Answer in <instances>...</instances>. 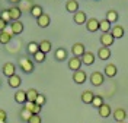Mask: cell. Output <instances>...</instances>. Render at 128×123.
<instances>
[{
  "instance_id": "obj_25",
  "label": "cell",
  "mask_w": 128,
  "mask_h": 123,
  "mask_svg": "<svg viewBox=\"0 0 128 123\" xmlns=\"http://www.w3.org/2000/svg\"><path fill=\"white\" fill-rule=\"evenodd\" d=\"M54 57H56V60H58V62H64V60L67 59V50L63 49V47L57 49L56 51H54Z\"/></svg>"
},
{
  "instance_id": "obj_26",
  "label": "cell",
  "mask_w": 128,
  "mask_h": 123,
  "mask_svg": "<svg viewBox=\"0 0 128 123\" xmlns=\"http://www.w3.org/2000/svg\"><path fill=\"white\" fill-rule=\"evenodd\" d=\"M111 34L114 35V38H122L124 34H125V31H124V28H122L121 25H115V26H112Z\"/></svg>"
},
{
  "instance_id": "obj_14",
  "label": "cell",
  "mask_w": 128,
  "mask_h": 123,
  "mask_svg": "<svg viewBox=\"0 0 128 123\" xmlns=\"http://www.w3.org/2000/svg\"><path fill=\"white\" fill-rule=\"evenodd\" d=\"M24 22H20V21H13L12 24H10V29H12V32L13 35H19V34L24 32Z\"/></svg>"
},
{
  "instance_id": "obj_24",
  "label": "cell",
  "mask_w": 128,
  "mask_h": 123,
  "mask_svg": "<svg viewBox=\"0 0 128 123\" xmlns=\"http://www.w3.org/2000/svg\"><path fill=\"white\" fill-rule=\"evenodd\" d=\"M38 95H40V92L35 90V88H29V90L26 91V101H29V103H35L36 98H38Z\"/></svg>"
},
{
  "instance_id": "obj_19",
  "label": "cell",
  "mask_w": 128,
  "mask_h": 123,
  "mask_svg": "<svg viewBox=\"0 0 128 123\" xmlns=\"http://www.w3.org/2000/svg\"><path fill=\"white\" fill-rule=\"evenodd\" d=\"M116 73H118V67L115 65L108 63V65L105 66V76H108V78H115Z\"/></svg>"
},
{
  "instance_id": "obj_32",
  "label": "cell",
  "mask_w": 128,
  "mask_h": 123,
  "mask_svg": "<svg viewBox=\"0 0 128 123\" xmlns=\"http://www.w3.org/2000/svg\"><path fill=\"white\" fill-rule=\"evenodd\" d=\"M19 116H20V120H24V122L28 123V122H29V119H31L34 114H32V113L29 111V110H28V108H25V107H24V108L19 111Z\"/></svg>"
},
{
  "instance_id": "obj_37",
  "label": "cell",
  "mask_w": 128,
  "mask_h": 123,
  "mask_svg": "<svg viewBox=\"0 0 128 123\" xmlns=\"http://www.w3.org/2000/svg\"><path fill=\"white\" fill-rule=\"evenodd\" d=\"M28 123H42V119H41L40 114H34L31 119H29V122Z\"/></svg>"
},
{
  "instance_id": "obj_6",
  "label": "cell",
  "mask_w": 128,
  "mask_h": 123,
  "mask_svg": "<svg viewBox=\"0 0 128 123\" xmlns=\"http://www.w3.org/2000/svg\"><path fill=\"white\" fill-rule=\"evenodd\" d=\"M99 41H100L102 47H109V46H112V44H114L115 38H114V35H112L111 32H105V34H102V35H100Z\"/></svg>"
},
{
  "instance_id": "obj_43",
  "label": "cell",
  "mask_w": 128,
  "mask_h": 123,
  "mask_svg": "<svg viewBox=\"0 0 128 123\" xmlns=\"http://www.w3.org/2000/svg\"><path fill=\"white\" fill-rule=\"evenodd\" d=\"M120 123H125V122H120Z\"/></svg>"
},
{
  "instance_id": "obj_36",
  "label": "cell",
  "mask_w": 128,
  "mask_h": 123,
  "mask_svg": "<svg viewBox=\"0 0 128 123\" xmlns=\"http://www.w3.org/2000/svg\"><path fill=\"white\" fill-rule=\"evenodd\" d=\"M45 101H47V98H45V95H44V94H41V92H40V95H38V98H36V101H35V103H36V104H40V106L42 107L44 104H45Z\"/></svg>"
},
{
  "instance_id": "obj_20",
  "label": "cell",
  "mask_w": 128,
  "mask_h": 123,
  "mask_svg": "<svg viewBox=\"0 0 128 123\" xmlns=\"http://www.w3.org/2000/svg\"><path fill=\"white\" fill-rule=\"evenodd\" d=\"M13 98L18 104H25L26 103V91L24 90H18L15 92V95H13Z\"/></svg>"
},
{
  "instance_id": "obj_33",
  "label": "cell",
  "mask_w": 128,
  "mask_h": 123,
  "mask_svg": "<svg viewBox=\"0 0 128 123\" xmlns=\"http://www.w3.org/2000/svg\"><path fill=\"white\" fill-rule=\"evenodd\" d=\"M45 57H47V54H45V53H42V51H36V53L32 56V60H34V62H36V63H42V62L45 60Z\"/></svg>"
},
{
  "instance_id": "obj_7",
  "label": "cell",
  "mask_w": 128,
  "mask_h": 123,
  "mask_svg": "<svg viewBox=\"0 0 128 123\" xmlns=\"http://www.w3.org/2000/svg\"><path fill=\"white\" fill-rule=\"evenodd\" d=\"M112 117L115 119L116 123L125 122V119H127V111H125L124 108H115V110L112 111Z\"/></svg>"
},
{
  "instance_id": "obj_29",
  "label": "cell",
  "mask_w": 128,
  "mask_h": 123,
  "mask_svg": "<svg viewBox=\"0 0 128 123\" xmlns=\"http://www.w3.org/2000/svg\"><path fill=\"white\" fill-rule=\"evenodd\" d=\"M52 50V44H51V41H48V40H42L40 43V51H42V53H50Z\"/></svg>"
},
{
  "instance_id": "obj_12",
  "label": "cell",
  "mask_w": 128,
  "mask_h": 123,
  "mask_svg": "<svg viewBox=\"0 0 128 123\" xmlns=\"http://www.w3.org/2000/svg\"><path fill=\"white\" fill-rule=\"evenodd\" d=\"M67 66H68V69L73 70V72L80 70V67H82V60H80V57H70Z\"/></svg>"
},
{
  "instance_id": "obj_10",
  "label": "cell",
  "mask_w": 128,
  "mask_h": 123,
  "mask_svg": "<svg viewBox=\"0 0 128 123\" xmlns=\"http://www.w3.org/2000/svg\"><path fill=\"white\" fill-rule=\"evenodd\" d=\"M95 54L92 53V51H86L82 57H80V60H82V63L86 66H92L93 63H95Z\"/></svg>"
},
{
  "instance_id": "obj_21",
  "label": "cell",
  "mask_w": 128,
  "mask_h": 123,
  "mask_svg": "<svg viewBox=\"0 0 128 123\" xmlns=\"http://www.w3.org/2000/svg\"><path fill=\"white\" fill-rule=\"evenodd\" d=\"M8 84H9L10 88H19L20 84H22V79H20L19 75H13V76L8 78Z\"/></svg>"
},
{
  "instance_id": "obj_23",
  "label": "cell",
  "mask_w": 128,
  "mask_h": 123,
  "mask_svg": "<svg viewBox=\"0 0 128 123\" xmlns=\"http://www.w3.org/2000/svg\"><path fill=\"white\" fill-rule=\"evenodd\" d=\"M82 101L84 103V104H92V101H93V98H95V94L92 92V91H89V90H86V91H83L82 92Z\"/></svg>"
},
{
  "instance_id": "obj_30",
  "label": "cell",
  "mask_w": 128,
  "mask_h": 123,
  "mask_svg": "<svg viewBox=\"0 0 128 123\" xmlns=\"http://www.w3.org/2000/svg\"><path fill=\"white\" fill-rule=\"evenodd\" d=\"M118 19H120V15H118V12H116V10H112V9H111V10H108V12H106V21H108V22L115 24Z\"/></svg>"
},
{
  "instance_id": "obj_8",
  "label": "cell",
  "mask_w": 128,
  "mask_h": 123,
  "mask_svg": "<svg viewBox=\"0 0 128 123\" xmlns=\"http://www.w3.org/2000/svg\"><path fill=\"white\" fill-rule=\"evenodd\" d=\"M36 24H38V26L40 28H48L50 25H51V18H50V15L48 13H42L38 19H36Z\"/></svg>"
},
{
  "instance_id": "obj_31",
  "label": "cell",
  "mask_w": 128,
  "mask_h": 123,
  "mask_svg": "<svg viewBox=\"0 0 128 123\" xmlns=\"http://www.w3.org/2000/svg\"><path fill=\"white\" fill-rule=\"evenodd\" d=\"M28 53L31 54V56H34L36 51H40V43H36V41H31L29 44H28Z\"/></svg>"
},
{
  "instance_id": "obj_40",
  "label": "cell",
  "mask_w": 128,
  "mask_h": 123,
  "mask_svg": "<svg viewBox=\"0 0 128 123\" xmlns=\"http://www.w3.org/2000/svg\"><path fill=\"white\" fill-rule=\"evenodd\" d=\"M9 2H10V3H13V5H16V3H19L20 0H9Z\"/></svg>"
},
{
  "instance_id": "obj_2",
  "label": "cell",
  "mask_w": 128,
  "mask_h": 123,
  "mask_svg": "<svg viewBox=\"0 0 128 123\" xmlns=\"http://www.w3.org/2000/svg\"><path fill=\"white\" fill-rule=\"evenodd\" d=\"M86 53V47L83 43H74L72 47V54L74 57H82L83 54Z\"/></svg>"
},
{
  "instance_id": "obj_5",
  "label": "cell",
  "mask_w": 128,
  "mask_h": 123,
  "mask_svg": "<svg viewBox=\"0 0 128 123\" xmlns=\"http://www.w3.org/2000/svg\"><path fill=\"white\" fill-rule=\"evenodd\" d=\"M2 72H3V75H4L6 78H10V76L16 75V66H15V63H12V62L4 63V65H3V69H2Z\"/></svg>"
},
{
  "instance_id": "obj_3",
  "label": "cell",
  "mask_w": 128,
  "mask_h": 123,
  "mask_svg": "<svg viewBox=\"0 0 128 123\" xmlns=\"http://www.w3.org/2000/svg\"><path fill=\"white\" fill-rule=\"evenodd\" d=\"M104 82H105V76L102 72H93L90 75V84L93 87H100Z\"/></svg>"
},
{
  "instance_id": "obj_16",
  "label": "cell",
  "mask_w": 128,
  "mask_h": 123,
  "mask_svg": "<svg viewBox=\"0 0 128 123\" xmlns=\"http://www.w3.org/2000/svg\"><path fill=\"white\" fill-rule=\"evenodd\" d=\"M66 10L68 13H76L79 12V2L77 0H67L66 2Z\"/></svg>"
},
{
  "instance_id": "obj_35",
  "label": "cell",
  "mask_w": 128,
  "mask_h": 123,
  "mask_svg": "<svg viewBox=\"0 0 128 123\" xmlns=\"http://www.w3.org/2000/svg\"><path fill=\"white\" fill-rule=\"evenodd\" d=\"M104 103H105V101H104V98H102L100 95H95V98H93V101H92V106L96 107V108H99Z\"/></svg>"
},
{
  "instance_id": "obj_27",
  "label": "cell",
  "mask_w": 128,
  "mask_h": 123,
  "mask_svg": "<svg viewBox=\"0 0 128 123\" xmlns=\"http://www.w3.org/2000/svg\"><path fill=\"white\" fill-rule=\"evenodd\" d=\"M29 13H31L32 16L35 18V19H38V18L44 13V9H42V6H40V5H32L31 10H29Z\"/></svg>"
},
{
  "instance_id": "obj_17",
  "label": "cell",
  "mask_w": 128,
  "mask_h": 123,
  "mask_svg": "<svg viewBox=\"0 0 128 123\" xmlns=\"http://www.w3.org/2000/svg\"><path fill=\"white\" fill-rule=\"evenodd\" d=\"M9 13H10V18H12V22L19 21L20 16H22V9L19 6H12V8H9Z\"/></svg>"
},
{
  "instance_id": "obj_9",
  "label": "cell",
  "mask_w": 128,
  "mask_h": 123,
  "mask_svg": "<svg viewBox=\"0 0 128 123\" xmlns=\"http://www.w3.org/2000/svg\"><path fill=\"white\" fill-rule=\"evenodd\" d=\"M12 37H13L12 29H10V28H6L4 31L0 32V44H9L10 40H12Z\"/></svg>"
},
{
  "instance_id": "obj_1",
  "label": "cell",
  "mask_w": 128,
  "mask_h": 123,
  "mask_svg": "<svg viewBox=\"0 0 128 123\" xmlns=\"http://www.w3.org/2000/svg\"><path fill=\"white\" fill-rule=\"evenodd\" d=\"M19 67L24 73H32L35 66H34V60L31 57H19Z\"/></svg>"
},
{
  "instance_id": "obj_11",
  "label": "cell",
  "mask_w": 128,
  "mask_h": 123,
  "mask_svg": "<svg viewBox=\"0 0 128 123\" xmlns=\"http://www.w3.org/2000/svg\"><path fill=\"white\" fill-rule=\"evenodd\" d=\"M86 29H88L89 32H96V31H99V21H98L96 18L88 19V22H86Z\"/></svg>"
},
{
  "instance_id": "obj_39",
  "label": "cell",
  "mask_w": 128,
  "mask_h": 123,
  "mask_svg": "<svg viewBox=\"0 0 128 123\" xmlns=\"http://www.w3.org/2000/svg\"><path fill=\"white\" fill-rule=\"evenodd\" d=\"M8 25H9V24H6V22H4V21L0 18V32H2V31H4V29L8 28Z\"/></svg>"
},
{
  "instance_id": "obj_41",
  "label": "cell",
  "mask_w": 128,
  "mask_h": 123,
  "mask_svg": "<svg viewBox=\"0 0 128 123\" xmlns=\"http://www.w3.org/2000/svg\"><path fill=\"white\" fill-rule=\"evenodd\" d=\"M0 123H6V120H0Z\"/></svg>"
},
{
  "instance_id": "obj_38",
  "label": "cell",
  "mask_w": 128,
  "mask_h": 123,
  "mask_svg": "<svg viewBox=\"0 0 128 123\" xmlns=\"http://www.w3.org/2000/svg\"><path fill=\"white\" fill-rule=\"evenodd\" d=\"M0 120H8V113L3 108H0Z\"/></svg>"
},
{
  "instance_id": "obj_28",
  "label": "cell",
  "mask_w": 128,
  "mask_h": 123,
  "mask_svg": "<svg viewBox=\"0 0 128 123\" xmlns=\"http://www.w3.org/2000/svg\"><path fill=\"white\" fill-rule=\"evenodd\" d=\"M111 29H112V24H111V22H108L106 19L99 21V31H102V34L111 32Z\"/></svg>"
},
{
  "instance_id": "obj_4",
  "label": "cell",
  "mask_w": 128,
  "mask_h": 123,
  "mask_svg": "<svg viewBox=\"0 0 128 123\" xmlns=\"http://www.w3.org/2000/svg\"><path fill=\"white\" fill-rule=\"evenodd\" d=\"M73 81L76 82L77 85H83L84 82L88 81V75H86V72L84 70H76L74 73H73Z\"/></svg>"
},
{
  "instance_id": "obj_34",
  "label": "cell",
  "mask_w": 128,
  "mask_h": 123,
  "mask_svg": "<svg viewBox=\"0 0 128 123\" xmlns=\"http://www.w3.org/2000/svg\"><path fill=\"white\" fill-rule=\"evenodd\" d=\"M0 18L6 22V24H12V18H10V13H9V9H4L0 12Z\"/></svg>"
},
{
  "instance_id": "obj_13",
  "label": "cell",
  "mask_w": 128,
  "mask_h": 123,
  "mask_svg": "<svg viewBox=\"0 0 128 123\" xmlns=\"http://www.w3.org/2000/svg\"><path fill=\"white\" fill-rule=\"evenodd\" d=\"M98 113H99V116L102 117V119H106V117H109V116L112 114V108L109 104H102V106L98 108Z\"/></svg>"
},
{
  "instance_id": "obj_22",
  "label": "cell",
  "mask_w": 128,
  "mask_h": 123,
  "mask_svg": "<svg viewBox=\"0 0 128 123\" xmlns=\"http://www.w3.org/2000/svg\"><path fill=\"white\" fill-rule=\"evenodd\" d=\"M98 57L100 60H108L111 59V49L109 47H100L98 50Z\"/></svg>"
},
{
  "instance_id": "obj_15",
  "label": "cell",
  "mask_w": 128,
  "mask_h": 123,
  "mask_svg": "<svg viewBox=\"0 0 128 123\" xmlns=\"http://www.w3.org/2000/svg\"><path fill=\"white\" fill-rule=\"evenodd\" d=\"M73 21H74L77 25H83V24H86V22H88V16H86V13H84L83 10H79V12H76V13H74Z\"/></svg>"
},
{
  "instance_id": "obj_18",
  "label": "cell",
  "mask_w": 128,
  "mask_h": 123,
  "mask_svg": "<svg viewBox=\"0 0 128 123\" xmlns=\"http://www.w3.org/2000/svg\"><path fill=\"white\" fill-rule=\"evenodd\" d=\"M24 107L28 108L32 114H40L41 110H42V107H41L40 104H36V103H29V101H26V103L24 104Z\"/></svg>"
},
{
  "instance_id": "obj_42",
  "label": "cell",
  "mask_w": 128,
  "mask_h": 123,
  "mask_svg": "<svg viewBox=\"0 0 128 123\" xmlns=\"http://www.w3.org/2000/svg\"><path fill=\"white\" fill-rule=\"evenodd\" d=\"M0 87H2V81H0Z\"/></svg>"
}]
</instances>
